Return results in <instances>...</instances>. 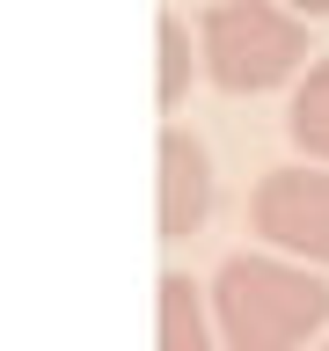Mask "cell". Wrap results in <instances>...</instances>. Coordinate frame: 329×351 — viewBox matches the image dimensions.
<instances>
[{"label":"cell","instance_id":"cell-9","mask_svg":"<svg viewBox=\"0 0 329 351\" xmlns=\"http://www.w3.org/2000/svg\"><path fill=\"white\" fill-rule=\"evenodd\" d=\"M322 351H329V344H322Z\"/></svg>","mask_w":329,"mask_h":351},{"label":"cell","instance_id":"cell-2","mask_svg":"<svg viewBox=\"0 0 329 351\" xmlns=\"http://www.w3.org/2000/svg\"><path fill=\"white\" fill-rule=\"evenodd\" d=\"M197 51H205L212 88L256 95V88H278L307 66V15H293L278 0H219L197 22Z\"/></svg>","mask_w":329,"mask_h":351},{"label":"cell","instance_id":"cell-6","mask_svg":"<svg viewBox=\"0 0 329 351\" xmlns=\"http://www.w3.org/2000/svg\"><path fill=\"white\" fill-rule=\"evenodd\" d=\"M285 132H293V147L329 161V59L307 66V81L293 88V110H285Z\"/></svg>","mask_w":329,"mask_h":351},{"label":"cell","instance_id":"cell-3","mask_svg":"<svg viewBox=\"0 0 329 351\" xmlns=\"http://www.w3.org/2000/svg\"><path fill=\"white\" fill-rule=\"evenodd\" d=\"M249 227L271 249L329 263V169H271L249 197Z\"/></svg>","mask_w":329,"mask_h":351},{"label":"cell","instance_id":"cell-4","mask_svg":"<svg viewBox=\"0 0 329 351\" xmlns=\"http://www.w3.org/2000/svg\"><path fill=\"white\" fill-rule=\"evenodd\" d=\"M212 213V154L191 132H161V241H183Z\"/></svg>","mask_w":329,"mask_h":351},{"label":"cell","instance_id":"cell-7","mask_svg":"<svg viewBox=\"0 0 329 351\" xmlns=\"http://www.w3.org/2000/svg\"><path fill=\"white\" fill-rule=\"evenodd\" d=\"M183 88H191V29L161 15V110L183 103Z\"/></svg>","mask_w":329,"mask_h":351},{"label":"cell","instance_id":"cell-1","mask_svg":"<svg viewBox=\"0 0 329 351\" xmlns=\"http://www.w3.org/2000/svg\"><path fill=\"white\" fill-rule=\"evenodd\" d=\"M212 322L227 351H300L329 322V285L285 256H227L212 278Z\"/></svg>","mask_w":329,"mask_h":351},{"label":"cell","instance_id":"cell-8","mask_svg":"<svg viewBox=\"0 0 329 351\" xmlns=\"http://www.w3.org/2000/svg\"><path fill=\"white\" fill-rule=\"evenodd\" d=\"M293 15H329V0H285Z\"/></svg>","mask_w":329,"mask_h":351},{"label":"cell","instance_id":"cell-5","mask_svg":"<svg viewBox=\"0 0 329 351\" xmlns=\"http://www.w3.org/2000/svg\"><path fill=\"white\" fill-rule=\"evenodd\" d=\"M161 351H212V322H205V300L183 271L161 278Z\"/></svg>","mask_w":329,"mask_h":351}]
</instances>
